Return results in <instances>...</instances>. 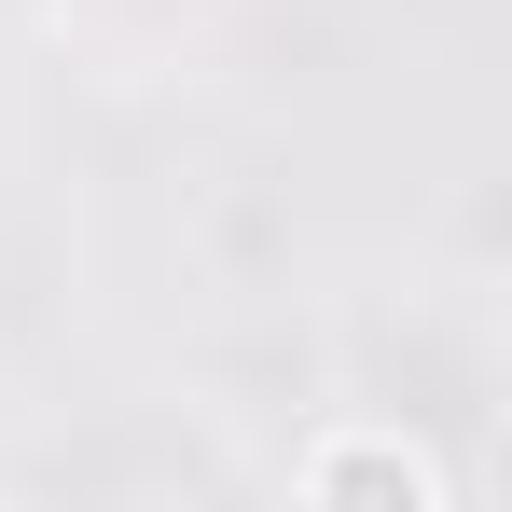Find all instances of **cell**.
<instances>
[{"instance_id": "1", "label": "cell", "mask_w": 512, "mask_h": 512, "mask_svg": "<svg viewBox=\"0 0 512 512\" xmlns=\"http://www.w3.org/2000/svg\"><path fill=\"white\" fill-rule=\"evenodd\" d=\"M305 485H319V499H402V512H429V499H443V485H429L402 443H346V457H319Z\"/></svg>"}]
</instances>
